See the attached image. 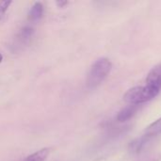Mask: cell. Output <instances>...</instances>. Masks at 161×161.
Here are the masks:
<instances>
[{
  "label": "cell",
  "instance_id": "1",
  "mask_svg": "<svg viewBox=\"0 0 161 161\" xmlns=\"http://www.w3.org/2000/svg\"><path fill=\"white\" fill-rule=\"evenodd\" d=\"M112 68L111 61L107 58H100L93 62L87 75V87L95 89L108 77Z\"/></svg>",
  "mask_w": 161,
  "mask_h": 161
},
{
  "label": "cell",
  "instance_id": "2",
  "mask_svg": "<svg viewBox=\"0 0 161 161\" xmlns=\"http://www.w3.org/2000/svg\"><path fill=\"white\" fill-rule=\"evenodd\" d=\"M159 92L147 86H138L129 89L124 95V101L129 105L139 106L154 99Z\"/></svg>",
  "mask_w": 161,
  "mask_h": 161
},
{
  "label": "cell",
  "instance_id": "3",
  "mask_svg": "<svg viewBox=\"0 0 161 161\" xmlns=\"http://www.w3.org/2000/svg\"><path fill=\"white\" fill-rule=\"evenodd\" d=\"M148 88L159 92L161 89V63L156 65L149 72L146 77V85Z\"/></svg>",
  "mask_w": 161,
  "mask_h": 161
},
{
  "label": "cell",
  "instance_id": "4",
  "mask_svg": "<svg viewBox=\"0 0 161 161\" xmlns=\"http://www.w3.org/2000/svg\"><path fill=\"white\" fill-rule=\"evenodd\" d=\"M34 34V29L31 26H25L23 27L20 32L17 34L16 38H15V46H20L22 47L23 45H25L30 39L32 38Z\"/></svg>",
  "mask_w": 161,
  "mask_h": 161
},
{
  "label": "cell",
  "instance_id": "5",
  "mask_svg": "<svg viewBox=\"0 0 161 161\" xmlns=\"http://www.w3.org/2000/svg\"><path fill=\"white\" fill-rule=\"evenodd\" d=\"M159 135H161V117L147 126L143 133V136L150 141Z\"/></svg>",
  "mask_w": 161,
  "mask_h": 161
},
{
  "label": "cell",
  "instance_id": "6",
  "mask_svg": "<svg viewBox=\"0 0 161 161\" xmlns=\"http://www.w3.org/2000/svg\"><path fill=\"white\" fill-rule=\"evenodd\" d=\"M138 110V106L129 105L125 108H124L117 115V121L120 123H124L128 121L131 117L135 115V113Z\"/></svg>",
  "mask_w": 161,
  "mask_h": 161
},
{
  "label": "cell",
  "instance_id": "7",
  "mask_svg": "<svg viewBox=\"0 0 161 161\" xmlns=\"http://www.w3.org/2000/svg\"><path fill=\"white\" fill-rule=\"evenodd\" d=\"M43 11H44V8H43L42 4L41 2H36L30 8L29 11H28V19L31 22H37L42 17Z\"/></svg>",
  "mask_w": 161,
  "mask_h": 161
},
{
  "label": "cell",
  "instance_id": "8",
  "mask_svg": "<svg viewBox=\"0 0 161 161\" xmlns=\"http://www.w3.org/2000/svg\"><path fill=\"white\" fill-rule=\"evenodd\" d=\"M149 142H150V140H148L146 137H144L142 135V137L136 139L135 141H133L129 144V151L132 154H138V153H140L147 145V143Z\"/></svg>",
  "mask_w": 161,
  "mask_h": 161
},
{
  "label": "cell",
  "instance_id": "9",
  "mask_svg": "<svg viewBox=\"0 0 161 161\" xmlns=\"http://www.w3.org/2000/svg\"><path fill=\"white\" fill-rule=\"evenodd\" d=\"M51 149L50 148H42L29 156H27L23 161H44L49 156Z\"/></svg>",
  "mask_w": 161,
  "mask_h": 161
},
{
  "label": "cell",
  "instance_id": "10",
  "mask_svg": "<svg viewBox=\"0 0 161 161\" xmlns=\"http://www.w3.org/2000/svg\"><path fill=\"white\" fill-rule=\"evenodd\" d=\"M11 4L10 0H0V19L4 15V13L8 10Z\"/></svg>",
  "mask_w": 161,
  "mask_h": 161
},
{
  "label": "cell",
  "instance_id": "11",
  "mask_svg": "<svg viewBox=\"0 0 161 161\" xmlns=\"http://www.w3.org/2000/svg\"><path fill=\"white\" fill-rule=\"evenodd\" d=\"M161 160V156L160 155H155L153 157H149L147 158H144L142 161H160Z\"/></svg>",
  "mask_w": 161,
  "mask_h": 161
},
{
  "label": "cell",
  "instance_id": "12",
  "mask_svg": "<svg viewBox=\"0 0 161 161\" xmlns=\"http://www.w3.org/2000/svg\"><path fill=\"white\" fill-rule=\"evenodd\" d=\"M67 4H68V2L67 1H64V0H60V1H58L57 2V5H58V8H64Z\"/></svg>",
  "mask_w": 161,
  "mask_h": 161
},
{
  "label": "cell",
  "instance_id": "13",
  "mask_svg": "<svg viewBox=\"0 0 161 161\" xmlns=\"http://www.w3.org/2000/svg\"><path fill=\"white\" fill-rule=\"evenodd\" d=\"M2 60H3V55L0 53V63L2 62Z\"/></svg>",
  "mask_w": 161,
  "mask_h": 161
}]
</instances>
